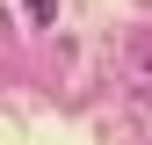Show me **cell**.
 Masks as SVG:
<instances>
[{"instance_id":"obj_1","label":"cell","mask_w":152,"mask_h":145,"mask_svg":"<svg viewBox=\"0 0 152 145\" xmlns=\"http://www.w3.org/2000/svg\"><path fill=\"white\" fill-rule=\"evenodd\" d=\"M29 15H36V22H51V15H58V0H29Z\"/></svg>"}]
</instances>
